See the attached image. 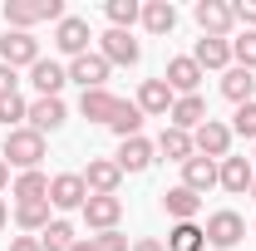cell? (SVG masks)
<instances>
[{"instance_id":"25","label":"cell","mask_w":256,"mask_h":251,"mask_svg":"<svg viewBox=\"0 0 256 251\" xmlns=\"http://www.w3.org/2000/svg\"><path fill=\"white\" fill-rule=\"evenodd\" d=\"M158 153H162V158H172V162H188V158H197V148H192V133H182V128H162Z\"/></svg>"},{"instance_id":"33","label":"cell","mask_w":256,"mask_h":251,"mask_svg":"<svg viewBox=\"0 0 256 251\" xmlns=\"http://www.w3.org/2000/svg\"><path fill=\"white\" fill-rule=\"evenodd\" d=\"M232 60L242 69H256V30H246L242 40H232Z\"/></svg>"},{"instance_id":"43","label":"cell","mask_w":256,"mask_h":251,"mask_svg":"<svg viewBox=\"0 0 256 251\" xmlns=\"http://www.w3.org/2000/svg\"><path fill=\"white\" fill-rule=\"evenodd\" d=\"M74 251H94V242H74Z\"/></svg>"},{"instance_id":"42","label":"cell","mask_w":256,"mask_h":251,"mask_svg":"<svg viewBox=\"0 0 256 251\" xmlns=\"http://www.w3.org/2000/svg\"><path fill=\"white\" fill-rule=\"evenodd\" d=\"M5 222H10V207H5V197H0V226H5Z\"/></svg>"},{"instance_id":"11","label":"cell","mask_w":256,"mask_h":251,"mask_svg":"<svg viewBox=\"0 0 256 251\" xmlns=\"http://www.w3.org/2000/svg\"><path fill=\"white\" fill-rule=\"evenodd\" d=\"M168 89L178 98H188V94H197V84H202V69H197V60L192 54H182V60H168Z\"/></svg>"},{"instance_id":"15","label":"cell","mask_w":256,"mask_h":251,"mask_svg":"<svg viewBox=\"0 0 256 251\" xmlns=\"http://www.w3.org/2000/svg\"><path fill=\"white\" fill-rule=\"evenodd\" d=\"M98 44H104L98 54H104L108 64H138V54H143V50H138V40H133L128 30H108Z\"/></svg>"},{"instance_id":"44","label":"cell","mask_w":256,"mask_h":251,"mask_svg":"<svg viewBox=\"0 0 256 251\" xmlns=\"http://www.w3.org/2000/svg\"><path fill=\"white\" fill-rule=\"evenodd\" d=\"M252 197H256V182H252Z\"/></svg>"},{"instance_id":"10","label":"cell","mask_w":256,"mask_h":251,"mask_svg":"<svg viewBox=\"0 0 256 251\" xmlns=\"http://www.w3.org/2000/svg\"><path fill=\"white\" fill-rule=\"evenodd\" d=\"M202 232H207V242H212V246H236V242L246 236V222L236 217V212H212Z\"/></svg>"},{"instance_id":"6","label":"cell","mask_w":256,"mask_h":251,"mask_svg":"<svg viewBox=\"0 0 256 251\" xmlns=\"http://www.w3.org/2000/svg\"><path fill=\"white\" fill-rule=\"evenodd\" d=\"M192 15H197V25H202L207 40H226L232 25H236V20H232V5H222V0H197Z\"/></svg>"},{"instance_id":"38","label":"cell","mask_w":256,"mask_h":251,"mask_svg":"<svg viewBox=\"0 0 256 251\" xmlns=\"http://www.w3.org/2000/svg\"><path fill=\"white\" fill-rule=\"evenodd\" d=\"M15 84H20V79H15V69H10V64H0V98L15 94Z\"/></svg>"},{"instance_id":"39","label":"cell","mask_w":256,"mask_h":251,"mask_svg":"<svg viewBox=\"0 0 256 251\" xmlns=\"http://www.w3.org/2000/svg\"><path fill=\"white\" fill-rule=\"evenodd\" d=\"M10 251H44V246H40V236H15Z\"/></svg>"},{"instance_id":"7","label":"cell","mask_w":256,"mask_h":251,"mask_svg":"<svg viewBox=\"0 0 256 251\" xmlns=\"http://www.w3.org/2000/svg\"><path fill=\"white\" fill-rule=\"evenodd\" d=\"M89 20H79V15H64L60 25H54V44H60L69 60H79V54H89Z\"/></svg>"},{"instance_id":"5","label":"cell","mask_w":256,"mask_h":251,"mask_svg":"<svg viewBox=\"0 0 256 251\" xmlns=\"http://www.w3.org/2000/svg\"><path fill=\"white\" fill-rule=\"evenodd\" d=\"M118 182H124V168L114 158H89V172H84L89 197H118Z\"/></svg>"},{"instance_id":"23","label":"cell","mask_w":256,"mask_h":251,"mask_svg":"<svg viewBox=\"0 0 256 251\" xmlns=\"http://www.w3.org/2000/svg\"><path fill=\"white\" fill-rule=\"evenodd\" d=\"M197 69H232V40H197Z\"/></svg>"},{"instance_id":"26","label":"cell","mask_w":256,"mask_h":251,"mask_svg":"<svg viewBox=\"0 0 256 251\" xmlns=\"http://www.w3.org/2000/svg\"><path fill=\"white\" fill-rule=\"evenodd\" d=\"M143 25H148L153 34H172V25H178L172 0H148V5H143Z\"/></svg>"},{"instance_id":"27","label":"cell","mask_w":256,"mask_h":251,"mask_svg":"<svg viewBox=\"0 0 256 251\" xmlns=\"http://www.w3.org/2000/svg\"><path fill=\"white\" fill-rule=\"evenodd\" d=\"M202 246H207V232L197 222H178L168 232V251H202Z\"/></svg>"},{"instance_id":"13","label":"cell","mask_w":256,"mask_h":251,"mask_svg":"<svg viewBox=\"0 0 256 251\" xmlns=\"http://www.w3.org/2000/svg\"><path fill=\"white\" fill-rule=\"evenodd\" d=\"M79 212H84V222H89L94 232H114L118 217H124V202H118V197H89Z\"/></svg>"},{"instance_id":"34","label":"cell","mask_w":256,"mask_h":251,"mask_svg":"<svg viewBox=\"0 0 256 251\" xmlns=\"http://www.w3.org/2000/svg\"><path fill=\"white\" fill-rule=\"evenodd\" d=\"M20 118H30V104L20 94H10V98H0V124L10 128V124H20Z\"/></svg>"},{"instance_id":"2","label":"cell","mask_w":256,"mask_h":251,"mask_svg":"<svg viewBox=\"0 0 256 251\" xmlns=\"http://www.w3.org/2000/svg\"><path fill=\"white\" fill-rule=\"evenodd\" d=\"M5 20L15 30H30L40 20H64V0H5Z\"/></svg>"},{"instance_id":"41","label":"cell","mask_w":256,"mask_h":251,"mask_svg":"<svg viewBox=\"0 0 256 251\" xmlns=\"http://www.w3.org/2000/svg\"><path fill=\"white\" fill-rule=\"evenodd\" d=\"M5 182H10V162L0 158V192H5Z\"/></svg>"},{"instance_id":"1","label":"cell","mask_w":256,"mask_h":251,"mask_svg":"<svg viewBox=\"0 0 256 251\" xmlns=\"http://www.w3.org/2000/svg\"><path fill=\"white\" fill-rule=\"evenodd\" d=\"M40 158H44V133H34V128H10V138H5V162L20 168V172H34Z\"/></svg>"},{"instance_id":"14","label":"cell","mask_w":256,"mask_h":251,"mask_svg":"<svg viewBox=\"0 0 256 251\" xmlns=\"http://www.w3.org/2000/svg\"><path fill=\"white\" fill-rule=\"evenodd\" d=\"M153 153H158V143H148V138L138 133V138H128L124 148H118L114 162H118L124 172H148V168H153Z\"/></svg>"},{"instance_id":"19","label":"cell","mask_w":256,"mask_h":251,"mask_svg":"<svg viewBox=\"0 0 256 251\" xmlns=\"http://www.w3.org/2000/svg\"><path fill=\"white\" fill-rule=\"evenodd\" d=\"M168 118H172V128H182V133H197V128L207 124V104H202V94H188V98H178Z\"/></svg>"},{"instance_id":"30","label":"cell","mask_w":256,"mask_h":251,"mask_svg":"<svg viewBox=\"0 0 256 251\" xmlns=\"http://www.w3.org/2000/svg\"><path fill=\"white\" fill-rule=\"evenodd\" d=\"M74 242H79V236H74L69 222H50V226L40 232V246L44 251H74Z\"/></svg>"},{"instance_id":"3","label":"cell","mask_w":256,"mask_h":251,"mask_svg":"<svg viewBox=\"0 0 256 251\" xmlns=\"http://www.w3.org/2000/svg\"><path fill=\"white\" fill-rule=\"evenodd\" d=\"M192 148H197V158H212V162H222V158H232V128L217 124V118H207V124L192 133Z\"/></svg>"},{"instance_id":"29","label":"cell","mask_w":256,"mask_h":251,"mask_svg":"<svg viewBox=\"0 0 256 251\" xmlns=\"http://www.w3.org/2000/svg\"><path fill=\"white\" fill-rule=\"evenodd\" d=\"M108 128H114V133H118L124 143H128V138H138V128H143V108H138V104H128V98H124V104H118V114H114V124H108Z\"/></svg>"},{"instance_id":"37","label":"cell","mask_w":256,"mask_h":251,"mask_svg":"<svg viewBox=\"0 0 256 251\" xmlns=\"http://www.w3.org/2000/svg\"><path fill=\"white\" fill-rule=\"evenodd\" d=\"M232 20H242V25L252 30L256 25V0H236V5H232Z\"/></svg>"},{"instance_id":"4","label":"cell","mask_w":256,"mask_h":251,"mask_svg":"<svg viewBox=\"0 0 256 251\" xmlns=\"http://www.w3.org/2000/svg\"><path fill=\"white\" fill-rule=\"evenodd\" d=\"M0 64H10V69H20V64H40V40L30 30H10L0 34Z\"/></svg>"},{"instance_id":"8","label":"cell","mask_w":256,"mask_h":251,"mask_svg":"<svg viewBox=\"0 0 256 251\" xmlns=\"http://www.w3.org/2000/svg\"><path fill=\"white\" fill-rule=\"evenodd\" d=\"M89 202V188H84V172H60L50 178V207H84Z\"/></svg>"},{"instance_id":"32","label":"cell","mask_w":256,"mask_h":251,"mask_svg":"<svg viewBox=\"0 0 256 251\" xmlns=\"http://www.w3.org/2000/svg\"><path fill=\"white\" fill-rule=\"evenodd\" d=\"M108 20H114V30H128L133 20H143V5L138 0H108Z\"/></svg>"},{"instance_id":"16","label":"cell","mask_w":256,"mask_h":251,"mask_svg":"<svg viewBox=\"0 0 256 251\" xmlns=\"http://www.w3.org/2000/svg\"><path fill=\"white\" fill-rule=\"evenodd\" d=\"M118 104H124V98H114L108 89H89V94L79 98V114H84L89 124H114V114H118Z\"/></svg>"},{"instance_id":"22","label":"cell","mask_w":256,"mask_h":251,"mask_svg":"<svg viewBox=\"0 0 256 251\" xmlns=\"http://www.w3.org/2000/svg\"><path fill=\"white\" fill-rule=\"evenodd\" d=\"M222 94L242 108V104H252V94H256V79H252V69H242V64H232L222 74Z\"/></svg>"},{"instance_id":"17","label":"cell","mask_w":256,"mask_h":251,"mask_svg":"<svg viewBox=\"0 0 256 251\" xmlns=\"http://www.w3.org/2000/svg\"><path fill=\"white\" fill-rule=\"evenodd\" d=\"M30 84L40 89V98H60V89L69 84V69H60L54 60H40L30 69Z\"/></svg>"},{"instance_id":"35","label":"cell","mask_w":256,"mask_h":251,"mask_svg":"<svg viewBox=\"0 0 256 251\" xmlns=\"http://www.w3.org/2000/svg\"><path fill=\"white\" fill-rule=\"evenodd\" d=\"M232 133H242V138H256V98L236 108V118H232Z\"/></svg>"},{"instance_id":"28","label":"cell","mask_w":256,"mask_h":251,"mask_svg":"<svg viewBox=\"0 0 256 251\" xmlns=\"http://www.w3.org/2000/svg\"><path fill=\"white\" fill-rule=\"evenodd\" d=\"M15 202H50V178L34 168V172H20L15 182Z\"/></svg>"},{"instance_id":"9","label":"cell","mask_w":256,"mask_h":251,"mask_svg":"<svg viewBox=\"0 0 256 251\" xmlns=\"http://www.w3.org/2000/svg\"><path fill=\"white\" fill-rule=\"evenodd\" d=\"M108 69H114V64L104 60V54H79V60L69 64V79L84 84V94H89V89H104V84H108Z\"/></svg>"},{"instance_id":"31","label":"cell","mask_w":256,"mask_h":251,"mask_svg":"<svg viewBox=\"0 0 256 251\" xmlns=\"http://www.w3.org/2000/svg\"><path fill=\"white\" fill-rule=\"evenodd\" d=\"M15 222L25 232H44L50 226V202H15Z\"/></svg>"},{"instance_id":"20","label":"cell","mask_w":256,"mask_h":251,"mask_svg":"<svg viewBox=\"0 0 256 251\" xmlns=\"http://www.w3.org/2000/svg\"><path fill=\"white\" fill-rule=\"evenodd\" d=\"M182 188L197 192V197L207 188H217V162H212V158H188V162H182Z\"/></svg>"},{"instance_id":"21","label":"cell","mask_w":256,"mask_h":251,"mask_svg":"<svg viewBox=\"0 0 256 251\" xmlns=\"http://www.w3.org/2000/svg\"><path fill=\"white\" fill-rule=\"evenodd\" d=\"M217 182H222L226 192H252L256 172H252V162H246V158H222V168H217Z\"/></svg>"},{"instance_id":"24","label":"cell","mask_w":256,"mask_h":251,"mask_svg":"<svg viewBox=\"0 0 256 251\" xmlns=\"http://www.w3.org/2000/svg\"><path fill=\"white\" fill-rule=\"evenodd\" d=\"M162 212H168L172 222H192L197 212H202V197L188 192V188H172V192H162Z\"/></svg>"},{"instance_id":"36","label":"cell","mask_w":256,"mask_h":251,"mask_svg":"<svg viewBox=\"0 0 256 251\" xmlns=\"http://www.w3.org/2000/svg\"><path fill=\"white\" fill-rule=\"evenodd\" d=\"M94 251H128V236H118V232H98Z\"/></svg>"},{"instance_id":"12","label":"cell","mask_w":256,"mask_h":251,"mask_svg":"<svg viewBox=\"0 0 256 251\" xmlns=\"http://www.w3.org/2000/svg\"><path fill=\"white\" fill-rule=\"evenodd\" d=\"M172 104H178V94L168 89V79H143V89H138V108H143V114L168 118V114H172Z\"/></svg>"},{"instance_id":"18","label":"cell","mask_w":256,"mask_h":251,"mask_svg":"<svg viewBox=\"0 0 256 251\" xmlns=\"http://www.w3.org/2000/svg\"><path fill=\"white\" fill-rule=\"evenodd\" d=\"M64 118H69L64 98H34V104H30V128H34V133H54Z\"/></svg>"},{"instance_id":"40","label":"cell","mask_w":256,"mask_h":251,"mask_svg":"<svg viewBox=\"0 0 256 251\" xmlns=\"http://www.w3.org/2000/svg\"><path fill=\"white\" fill-rule=\"evenodd\" d=\"M133 251H168V246H162V242H153V236H138V242H133Z\"/></svg>"}]
</instances>
